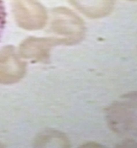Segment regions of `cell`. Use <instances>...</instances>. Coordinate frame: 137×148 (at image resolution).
<instances>
[{
  "instance_id": "6da1fadb",
  "label": "cell",
  "mask_w": 137,
  "mask_h": 148,
  "mask_svg": "<svg viewBox=\"0 0 137 148\" xmlns=\"http://www.w3.org/2000/svg\"><path fill=\"white\" fill-rule=\"evenodd\" d=\"M108 120L112 130L122 137L137 138V92L122 95L111 106Z\"/></svg>"
},
{
  "instance_id": "7a4b0ae2",
  "label": "cell",
  "mask_w": 137,
  "mask_h": 148,
  "mask_svg": "<svg viewBox=\"0 0 137 148\" xmlns=\"http://www.w3.org/2000/svg\"><path fill=\"white\" fill-rule=\"evenodd\" d=\"M84 5L93 16H105L111 12L114 0H83Z\"/></svg>"
},
{
  "instance_id": "3957f363",
  "label": "cell",
  "mask_w": 137,
  "mask_h": 148,
  "mask_svg": "<svg viewBox=\"0 0 137 148\" xmlns=\"http://www.w3.org/2000/svg\"><path fill=\"white\" fill-rule=\"evenodd\" d=\"M7 23V11L3 0H0V42L3 38Z\"/></svg>"
},
{
  "instance_id": "277c9868",
  "label": "cell",
  "mask_w": 137,
  "mask_h": 148,
  "mask_svg": "<svg viewBox=\"0 0 137 148\" xmlns=\"http://www.w3.org/2000/svg\"><path fill=\"white\" fill-rule=\"evenodd\" d=\"M128 1H137V0H128Z\"/></svg>"
}]
</instances>
